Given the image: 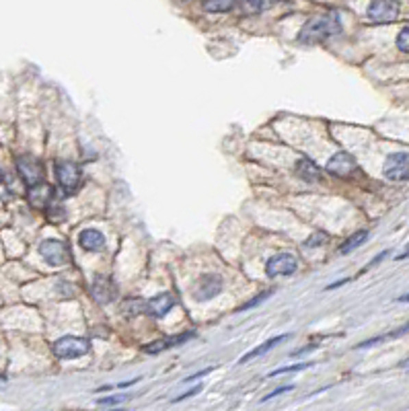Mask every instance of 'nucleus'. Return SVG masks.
I'll return each mask as SVG.
<instances>
[{"label": "nucleus", "mask_w": 409, "mask_h": 411, "mask_svg": "<svg viewBox=\"0 0 409 411\" xmlns=\"http://www.w3.org/2000/svg\"><path fill=\"white\" fill-rule=\"evenodd\" d=\"M339 31H341V21H339L337 12H327V14L308 18L298 33V41L312 45V43H321V41L337 35Z\"/></svg>", "instance_id": "nucleus-1"}, {"label": "nucleus", "mask_w": 409, "mask_h": 411, "mask_svg": "<svg viewBox=\"0 0 409 411\" xmlns=\"http://www.w3.org/2000/svg\"><path fill=\"white\" fill-rule=\"evenodd\" d=\"M53 353L62 360H72V358H80L88 351V341L82 337H74V335H66L60 337L53 345H51Z\"/></svg>", "instance_id": "nucleus-2"}, {"label": "nucleus", "mask_w": 409, "mask_h": 411, "mask_svg": "<svg viewBox=\"0 0 409 411\" xmlns=\"http://www.w3.org/2000/svg\"><path fill=\"white\" fill-rule=\"evenodd\" d=\"M55 179L66 193H74L80 187V169L72 160H62L55 164Z\"/></svg>", "instance_id": "nucleus-3"}, {"label": "nucleus", "mask_w": 409, "mask_h": 411, "mask_svg": "<svg viewBox=\"0 0 409 411\" xmlns=\"http://www.w3.org/2000/svg\"><path fill=\"white\" fill-rule=\"evenodd\" d=\"M39 255L45 259V263L53 265V267H62L70 261V255H68V247L58 240V238H47L39 245Z\"/></svg>", "instance_id": "nucleus-4"}, {"label": "nucleus", "mask_w": 409, "mask_h": 411, "mask_svg": "<svg viewBox=\"0 0 409 411\" xmlns=\"http://www.w3.org/2000/svg\"><path fill=\"white\" fill-rule=\"evenodd\" d=\"M16 171H18L21 179H23L29 187L35 185V183H41V181H43V175H45L43 164H41L35 156H31V154H23V156L16 158Z\"/></svg>", "instance_id": "nucleus-5"}, {"label": "nucleus", "mask_w": 409, "mask_h": 411, "mask_svg": "<svg viewBox=\"0 0 409 411\" xmlns=\"http://www.w3.org/2000/svg\"><path fill=\"white\" fill-rule=\"evenodd\" d=\"M220 290H222V277L216 273H203L193 284L191 294L197 302H206V300H212Z\"/></svg>", "instance_id": "nucleus-6"}, {"label": "nucleus", "mask_w": 409, "mask_h": 411, "mask_svg": "<svg viewBox=\"0 0 409 411\" xmlns=\"http://www.w3.org/2000/svg\"><path fill=\"white\" fill-rule=\"evenodd\" d=\"M384 177L391 181H407L409 179V154L393 152L384 160Z\"/></svg>", "instance_id": "nucleus-7"}, {"label": "nucleus", "mask_w": 409, "mask_h": 411, "mask_svg": "<svg viewBox=\"0 0 409 411\" xmlns=\"http://www.w3.org/2000/svg\"><path fill=\"white\" fill-rule=\"evenodd\" d=\"M298 269V259L292 253H277L273 255L267 265H265V273L269 277H282V275H292Z\"/></svg>", "instance_id": "nucleus-8"}, {"label": "nucleus", "mask_w": 409, "mask_h": 411, "mask_svg": "<svg viewBox=\"0 0 409 411\" xmlns=\"http://www.w3.org/2000/svg\"><path fill=\"white\" fill-rule=\"evenodd\" d=\"M399 16L397 0H372L368 6V18L372 23H393Z\"/></svg>", "instance_id": "nucleus-9"}, {"label": "nucleus", "mask_w": 409, "mask_h": 411, "mask_svg": "<svg viewBox=\"0 0 409 411\" xmlns=\"http://www.w3.org/2000/svg\"><path fill=\"white\" fill-rule=\"evenodd\" d=\"M327 171L335 177H351L354 173H358V162L354 160L351 154L347 152H337L329 158L327 162Z\"/></svg>", "instance_id": "nucleus-10"}, {"label": "nucleus", "mask_w": 409, "mask_h": 411, "mask_svg": "<svg viewBox=\"0 0 409 411\" xmlns=\"http://www.w3.org/2000/svg\"><path fill=\"white\" fill-rule=\"evenodd\" d=\"M27 197H29L31 206H35V208H47L51 203V199H53V187L49 183H45V181L35 183V185L29 187Z\"/></svg>", "instance_id": "nucleus-11"}, {"label": "nucleus", "mask_w": 409, "mask_h": 411, "mask_svg": "<svg viewBox=\"0 0 409 411\" xmlns=\"http://www.w3.org/2000/svg\"><path fill=\"white\" fill-rule=\"evenodd\" d=\"M90 292H92V298L99 304H107V302H111L117 296V286L113 284V279L97 275V279L92 282V290Z\"/></svg>", "instance_id": "nucleus-12"}, {"label": "nucleus", "mask_w": 409, "mask_h": 411, "mask_svg": "<svg viewBox=\"0 0 409 411\" xmlns=\"http://www.w3.org/2000/svg\"><path fill=\"white\" fill-rule=\"evenodd\" d=\"M78 245L88 253H99V251L105 249V236L97 228H84L78 234Z\"/></svg>", "instance_id": "nucleus-13"}, {"label": "nucleus", "mask_w": 409, "mask_h": 411, "mask_svg": "<svg viewBox=\"0 0 409 411\" xmlns=\"http://www.w3.org/2000/svg\"><path fill=\"white\" fill-rule=\"evenodd\" d=\"M173 306H175V296L169 294V292H164V294L154 296V298L146 304V312H148L150 316L160 319V316H164Z\"/></svg>", "instance_id": "nucleus-14"}, {"label": "nucleus", "mask_w": 409, "mask_h": 411, "mask_svg": "<svg viewBox=\"0 0 409 411\" xmlns=\"http://www.w3.org/2000/svg\"><path fill=\"white\" fill-rule=\"evenodd\" d=\"M193 333L187 331V333H181V335H173V337H164V339H156L148 345H144V351L146 353H158V351H164V349H171L179 343H185L187 339H191Z\"/></svg>", "instance_id": "nucleus-15"}, {"label": "nucleus", "mask_w": 409, "mask_h": 411, "mask_svg": "<svg viewBox=\"0 0 409 411\" xmlns=\"http://www.w3.org/2000/svg\"><path fill=\"white\" fill-rule=\"evenodd\" d=\"M296 175L308 183L321 181V169L317 166V162H312L310 158H300L296 160Z\"/></svg>", "instance_id": "nucleus-16"}, {"label": "nucleus", "mask_w": 409, "mask_h": 411, "mask_svg": "<svg viewBox=\"0 0 409 411\" xmlns=\"http://www.w3.org/2000/svg\"><path fill=\"white\" fill-rule=\"evenodd\" d=\"M290 335H277V337H271V339H267L265 343H261V345H257L255 349H251V351H247L240 360H238V364H245V362H249V360H255V358H259V356H263V353H267L271 347H275V345H280L282 341H286Z\"/></svg>", "instance_id": "nucleus-17"}, {"label": "nucleus", "mask_w": 409, "mask_h": 411, "mask_svg": "<svg viewBox=\"0 0 409 411\" xmlns=\"http://www.w3.org/2000/svg\"><path fill=\"white\" fill-rule=\"evenodd\" d=\"M368 240V230H358V232H354L351 236H347V240H343L341 242V247H339V253L341 255H347V253H351L354 249H358L362 242H366Z\"/></svg>", "instance_id": "nucleus-18"}, {"label": "nucleus", "mask_w": 409, "mask_h": 411, "mask_svg": "<svg viewBox=\"0 0 409 411\" xmlns=\"http://www.w3.org/2000/svg\"><path fill=\"white\" fill-rule=\"evenodd\" d=\"M236 0H203V10L208 12H228Z\"/></svg>", "instance_id": "nucleus-19"}, {"label": "nucleus", "mask_w": 409, "mask_h": 411, "mask_svg": "<svg viewBox=\"0 0 409 411\" xmlns=\"http://www.w3.org/2000/svg\"><path fill=\"white\" fill-rule=\"evenodd\" d=\"M407 331H409V325H405V327H399V329H395V331H393V333H388V335H382V337H374V339L362 341L358 347H368V345H374V343H378V341H386V339L399 337V335H403V333H407Z\"/></svg>", "instance_id": "nucleus-20"}, {"label": "nucleus", "mask_w": 409, "mask_h": 411, "mask_svg": "<svg viewBox=\"0 0 409 411\" xmlns=\"http://www.w3.org/2000/svg\"><path fill=\"white\" fill-rule=\"evenodd\" d=\"M275 2H280V0H245L247 8H249V10H253V12L267 10V8H271Z\"/></svg>", "instance_id": "nucleus-21"}, {"label": "nucleus", "mask_w": 409, "mask_h": 411, "mask_svg": "<svg viewBox=\"0 0 409 411\" xmlns=\"http://www.w3.org/2000/svg\"><path fill=\"white\" fill-rule=\"evenodd\" d=\"M397 47H399L403 53H409V27L401 29V33L397 35Z\"/></svg>", "instance_id": "nucleus-22"}, {"label": "nucleus", "mask_w": 409, "mask_h": 411, "mask_svg": "<svg viewBox=\"0 0 409 411\" xmlns=\"http://www.w3.org/2000/svg\"><path fill=\"white\" fill-rule=\"evenodd\" d=\"M308 366H312V362L294 364V366H284V368H277V370H273V372H271V376H277V374H288V372H296V370H304V368H308Z\"/></svg>", "instance_id": "nucleus-23"}, {"label": "nucleus", "mask_w": 409, "mask_h": 411, "mask_svg": "<svg viewBox=\"0 0 409 411\" xmlns=\"http://www.w3.org/2000/svg\"><path fill=\"white\" fill-rule=\"evenodd\" d=\"M125 399H127L125 395H119V397H107V399H99L97 405H103V407H105V405H119V403H123Z\"/></svg>", "instance_id": "nucleus-24"}, {"label": "nucleus", "mask_w": 409, "mask_h": 411, "mask_svg": "<svg viewBox=\"0 0 409 411\" xmlns=\"http://www.w3.org/2000/svg\"><path fill=\"white\" fill-rule=\"evenodd\" d=\"M199 390H201V384H199V386H193V388H191V390H187V393H181V395H179V397H177L175 401H185V399H189V397L197 395Z\"/></svg>", "instance_id": "nucleus-25"}, {"label": "nucleus", "mask_w": 409, "mask_h": 411, "mask_svg": "<svg viewBox=\"0 0 409 411\" xmlns=\"http://www.w3.org/2000/svg\"><path fill=\"white\" fill-rule=\"evenodd\" d=\"M288 390H292L290 384H288V386H280V388H275L273 393H269L267 397H263V401H269V399H273V397H277V395H282V393H288Z\"/></svg>", "instance_id": "nucleus-26"}, {"label": "nucleus", "mask_w": 409, "mask_h": 411, "mask_svg": "<svg viewBox=\"0 0 409 411\" xmlns=\"http://www.w3.org/2000/svg\"><path fill=\"white\" fill-rule=\"evenodd\" d=\"M321 240H325V236H323V234H317V236H310V238L306 240V247H310V245H314V247H317V245H319Z\"/></svg>", "instance_id": "nucleus-27"}, {"label": "nucleus", "mask_w": 409, "mask_h": 411, "mask_svg": "<svg viewBox=\"0 0 409 411\" xmlns=\"http://www.w3.org/2000/svg\"><path fill=\"white\" fill-rule=\"evenodd\" d=\"M314 349V345H306L304 349H296V351H292V356H302V353H306V351H312Z\"/></svg>", "instance_id": "nucleus-28"}, {"label": "nucleus", "mask_w": 409, "mask_h": 411, "mask_svg": "<svg viewBox=\"0 0 409 411\" xmlns=\"http://www.w3.org/2000/svg\"><path fill=\"white\" fill-rule=\"evenodd\" d=\"M399 300H401V302H409V294H403V296H401Z\"/></svg>", "instance_id": "nucleus-29"}, {"label": "nucleus", "mask_w": 409, "mask_h": 411, "mask_svg": "<svg viewBox=\"0 0 409 411\" xmlns=\"http://www.w3.org/2000/svg\"><path fill=\"white\" fill-rule=\"evenodd\" d=\"M0 181H2V173H0Z\"/></svg>", "instance_id": "nucleus-30"}]
</instances>
